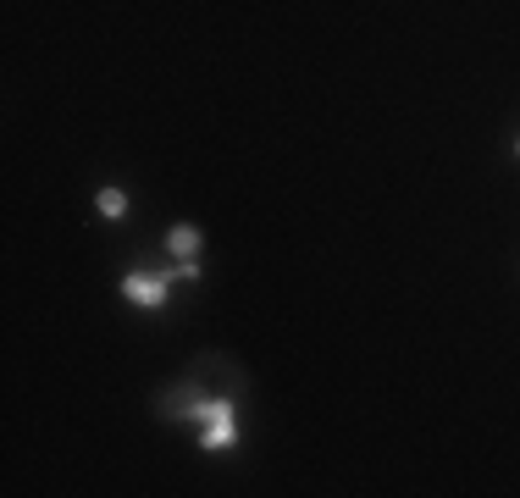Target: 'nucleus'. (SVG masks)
Wrapping results in <instances>:
<instances>
[{
  "instance_id": "1",
  "label": "nucleus",
  "mask_w": 520,
  "mask_h": 498,
  "mask_svg": "<svg viewBox=\"0 0 520 498\" xmlns=\"http://www.w3.org/2000/svg\"><path fill=\"white\" fill-rule=\"evenodd\" d=\"M172 415L200 421V449L205 454L238 449V410H233V399H183V404H172Z\"/></svg>"
},
{
  "instance_id": "2",
  "label": "nucleus",
  "mask_w": 520,
  "mask_h": 498,
  "mask_svg": "<svg viewBox=\"0 0 520 498\" xmlns=\"http://www.w3.org/2000/svg\"><path fill=\"white\" fill-rule=\"evenodd\" d=\"M172 266H139V272H128L117 283V294L128 299V305H139V310H166V299H172Z\"/></svg>"
},
{
  "instance_id": "3",
  "label": "nucleus",
  "mask_w": 520,
  "mask_h": 498,
  "mask_svg": "<svg viewBox=\"0 0 520 498\" xmlns=\"http://www.w3.org/2000/svg\"><path fill=\"white\" fill-rule=\"evenodd\" d=\"M200 244H205V233L194 222L166 227V255H172V261H200Z\"/></svg>"
},
{
  "instance_id": "4",
  "label": "nucleus",
  "mask_w": 520,
  "mask_h": 498,
  "mask_svg": "<svg viewBox=\"0 0 520 498\" xmlns=\"http://www.w3.org/2000/svg\"><path fill=\"white\" fill-rule=\"evenodd\" d=\"M95 205H100V216L106 222H122V216L133 211V200H128V189H117V183H106V189L95 194Z\"/></svg>"
},
{
  "instance_id": "5",
  "label": "nucleus",
  "mask_w": 520,
  "mask_h": 498,
  "mask_svg": "<svg viewBox=\"0 0 520 498\" xmlns=\"http://www.w3.org/2000/svg\"><path fill=\"white\" fill-rule=\"evenodd\" d=\"M172 277H178V283H200L205 266H200V261H172Z\"/></svg>"
},
{
  "instance_id": "6",
  "label": "nucleus",
  "mask_w": 520,
  "mask_h": 498,
  "mask_svg": "<svg viewBox=\"0 0 520 498\" xmlns=\"http://www.w3.org/2000/svg\"><path fill=\"white\" fill-rule=\"evenodd\" d=\"M515 161H520V139H515Z\"/></svg>"
}]
</instances>
